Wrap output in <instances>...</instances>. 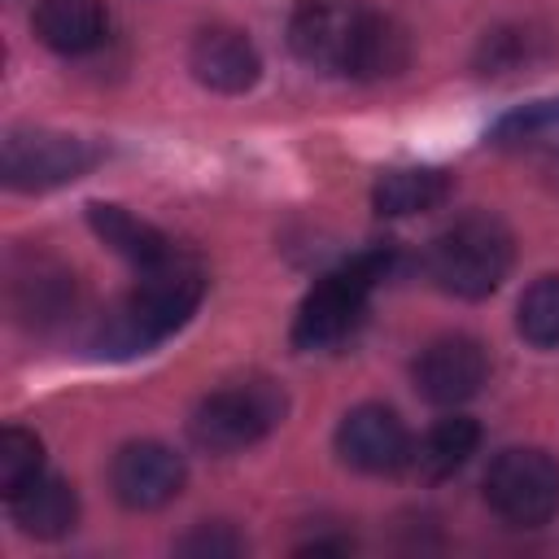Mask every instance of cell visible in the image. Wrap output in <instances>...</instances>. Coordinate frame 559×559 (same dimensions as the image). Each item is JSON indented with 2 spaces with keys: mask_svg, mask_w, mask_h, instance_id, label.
<instances>
[{
  "mask_svg": "<svg viewBox=\"0 0 559 559\" xmlns=\"http://www.w3.org/2000/svg\"><path fill=\"white\" fill-rule=\"evenodd\" d=\"M31 26L39 44H48L52 52L79 57L105 39L109 13H105V0H35Z\"/></svg>",
  "mask_w": 559,
  "mask_h": 559,
  "instance_id": "cell-12",
  "label": "cell"
},
{
  "mask_svg": "<svg viewBox=\"0 0 559 559\" xmlns=\"http://www.w3.org/2000/svg\"><path fill=\"white\" fill-rule=\"evenodd\" d=\"M362 13L367 9L354 0H301L288 17L293 57L314 66V70H328V74H349Z\"/></svg>",
  "mask_w": 559,
  "mask_h": 559,
  "instance_id": "cell-7",
  "label": "cell"
},
{
  "mask_svg": "<svg viewBox=\"0 0 559 559\" xmlns=\"http://www.w3.org/2000/svg\"><path fill=\"white\" fill-rule=\"evenodd\" d=\"M450 175L437 166H397L384 170L371 188V205L384 218H406V214H428L437 205H445L450 197Z\"/></svg>",
  "mask_w": 559,
  "mask_h": 559,
  "instance_id": "cell-14",
  "label": "cell"
},
{
  "mask_svg": "<svg viewBox=\"0 0 559 559\" xmlns=\"http://www.w3.org/2000/svg\"><path fill=\"white\" fill-rule=\"evenodd\" d=\"M74 301V275L48 258H31L26 271H13V306L22 310V319L31 323H48L61 319L66 306Z\"/></svg>",
  "mask_w": 559,
  "mask_h": 559,
  "instance_id": "cell-17",
  "label": "cell"
},
{
  "mask_svg": "<svg viewBox=\"0 0 559 559\" xmlns=\"http://www.w3.org/2000/svg\"><path fill=\"white\" fill-rule=\"evenodd\" d=\"M485 502L511 528H542L559 511V459L533 445L502 450L485 472Z\"/></svg>",
  "mask_w": 559,
  "mask_h": 559,
  "instance_id": "cell-5",
  "label": "cell"
},
{
  "mask_svg": "<svg viewBox=\"0 0 559 559\" xmlns=\"http://www.w3.org/2000/svg\"><path fill=\"white\" fill-rule=\"evenodd\" d=\"M100 162V148L66 135V131H44V127H13L4 135V183L17 192H48L61 188L79 175H87Z\"/></svg>",
  "mask_w": 559,
  "mask_h": 559,
  "instance_id": "cell-6",
  "label": "cell"
},
{
  "mask_svg": "<svg viewBox=\"0 0 559 559\" xmlns=\"http://www.w3.org/2000/svg\"><path fill=\"white\" fill-rule=\"evenodd\" d=\"M411 450H415V441H411L406 424L397 419V411H389L380 402L354 406L336 428V454L354 472H367V476L402 472L411 463Z\"/></svg>",
  "mask_w": 559,
  "mask_h": 559,
  "instance_id": "cell-8",
  "label": "cell"
},
{
  "mask_svg": "<svg viewBox=\"0 0 559 559\" xmlns=\"http://www.w3.org/2000/svg\"><path fill=\"white\" fill-rule=\"evenodd\" d=\"M284 389L271 380H240L227 389H214L197 402L188 419V437L210 454H231L253 441H262L284 419Z\"/></svg>",
  "mask_w": 559,
  "mask_h": 559,
  "instance_id": "cell-4",
  "label": "cell"
},
{
  "mask_svg": "<svg viewBox=\"0 0 559 559\" xmlns=\"http://www.w3.org/2000/svg\"><path fill=\"white\" fill-rule=\"evenodd\" d=\"M9 515L31 537H61L79 520V498L61 476H39L9 498Z\"/></svg>",
  "mask_w": 559,
  "mask_h": 559,
  "instance_id": "cell-15",
  "label": "cell"
},
{
  "mask_svg": "<svg viewBox=\"0 0 559 559\" xmlns=\"http://www.w3.org/2000/svg\"><path fill=\"white\" fill-rule=\"evenodd\" d=\"M515 262V240L507 231V223L498 214H463L454 218L432 245H428V275L441 293L450 297H463V301H480L489 297L507 271Z\"/></svg>",
  "mask_w": 559,
  "mask_h": 559,
  "instance_id": "cell-2",
  "label": "cell"
},
{
  "mask_svg": "<svg viewBox=\"0 0 559 559\" xmlns=\"http://www.w3.org/2000/svg\"><path fill=\"white\" fill-rule=\"evenodd\" d=\"M515 328L537 349H559V275H542L515 306Z\"/></svg>",
  "mask_w": 559,
  "mask_h": 559,
  "instance_id": "cell-19",
  "label": "cell"
},
{
  "mask_svg": "<svg viewBox=\"0 0 559 559\" xmlns=\"http://www.w3.org/2000/svg\"><path fill=\"white\" fill-rule=\"evenodd\" d=\"M411 57V39L406 31L384 17V13H362V26H358V39H354V57H349V74L354 79H384V74H397Z\"/></svg>",
  "mask_w": 559,
  "mask_h": 559,
  "instance_id": "cell-18",
  "label": "cell"
},
{
  "mask_svg": "<svg viewBox=\"0 0 559 559\" xmlns=\"http://www.w3.org/2000/svg\"><path fill=\"white\" fill-rule=\"evenodd\" d=\"M87 223H92V231H96L118 258H127L135 271H153V266H162V262L175 258V245H170L153 223H144L140 214H131V210H122V205L92 201V205H87Z\"/></svg>",
  "mask_w": 559,
  "mask_h": 559,
  "instance_id": "cell-13",
  "label": "cell"
},
{
  "mask_svg": "<svg viewBox=\"0 0 559 559\" xmlns=\"http://www.w3.org/2000/svg\"><path fill=\"white\" fill-rule=\"evenodd\" d=\"M188 70L197 74V83H205L210 92L223 96H240L258 83L262 74V57L258 48L245 39V31L231 26H205L192 48H188Z\"/></svg>",
  "mask_w": 559,
  "mask_h": 559,
  "instance_id": "cell-11",
  "label": "cell"
},
{
  "mask_svg": "<svg viewBox=\"0 0 559 559\" xmlns=\"http://www.w3.org/2000/svg\"><path fill=\"white\" fill-rule=\"evenodd\" d=\"M201 297H205L201 266L175 253L170 262L140 271V284L114 310H105V319L96 328V349L109 358L148 354L153 345L175 336L197 314Z\"/></svg>",
  "mask_w": 559,
  "mask_h": 559,
  "instance_id": "cell-1",
  "label": "cell"
},
{
  "mask_svg": "<svg viewBox=\"0 0 559 559\" xmlns=\"http://www.w3.org/2000/svg\"><path fill=\"white\" fill-rule=\"evenodd\" d=\"M393 249H367L358 258H349L345 266L328 271L310 293L306 301L297 306V319H293V345L314 354V349H336L345 345L362 314H367V301L376 293V284L393 271Z\"/></svg>",
  "mask_w": 559,
  "mask_h": 559,
  "instance_id": "cell-3",
  "label": "cell"
},
{
  "mask_svg": "<svg viewBox=\"0 0 559 559\" xmlns=\"http://www.w3.org/2000/svg\"><path fill=\"white\" fill-rule=\"evenodd\" d=\"M240 546H245V542H240L236 533H227L223 524H214V528H197L192 537L179 542L183 555H236Z\"/></svg>",
  "mask_w": 559,
  "mask_h": 559,
  "instance_id": "cell-23",
  "label": "cell"
},
{
  "mask_svg": "<svg viewBox=\"0 0 559 559\" xmlns=\"http://www.w3.org/2000/svg\"><path fill=\"white\" fill-rule=\"evenodd\" d=\"M188 480V467L183 459L162 445V441H131L114 454L109 463V485H114V498L131 511H157L166 507Z\"/></svg>",
  "mask_w": 559,
  "mask_h": 559,
  "instance_id": "cell-10",
  "label": "cell"
},
{
  "mask_svg": "<svg viewBox=\"0 0 559 559\" xmlns=\"http://www.w3.org/2000/svg\"><path fill=\"white\" fill-rule=\"evenodd\" d=\"M493 140L511 148H559V96L511 109L507 118H498Z\"/></svg>",
  "mask_w": 559,
  "mask_h": 559,
  "instance_id": "cell-20",
  "label": "cell"
},
{
  "mask_svg": "<svg viewBox=\"0 0 559 559\" xmlns=\"http://www.w3.org/2000/svg\"><path fill=\"white\" fill-rule=\"evenodd\" d=\"M44 476V445L26 428H4L0 432V493L13 498L31 480Z\"/></svg>",
  "mask_w": 559,
  "mask_h": 559,
  "instance_id": "cell-21",
  "label": "cell"
},
{
  "mask_svg": "<svg viewBox=\"0 0 559 559\" xmlns=\"http://www.w3.org/2000/svg\"><path fill=\"white\" fill-rule=\"evenodd\" d=\"M489 380V354L476 336H437L415 358V389L432 406H459Z\"/></svg>",
  "mask_w": 559,
  "mask_h": 559,
  "instance_id": "cell-9",
  "label": "cell"
},
{
  "mask_svg": "<svg viewBox=\"0 0 559 559\" xmlns=\"http://www.w3.org/2000/svg\"><path fill=\"white\" fill-rule=\"evenodd\" d=\"M476 445H480V424L467 415H445L424 432V441H415L411 467L424 480H445L476 454Z\"/></svg>",
  "mask_w": 559,
  "mask_h": 559,
  "instance_id": "cell-16",
  "label": "cell"
},
{
  "mask_svg": "<svg viewBox=\"0 0 559 559\" xmlns=\"http://www.w3.org/2000/svg\"><path fill=\"white\" fill-rule=\"evenodd\" d=\"M528 31H493L485 39V70H515L520 61H528Z\"/></svg>",
  "mask_w": 559,
  "mask_h": 559,
  "instance_id": "cell-22",
  "label": "cell"
}]
</instances>
